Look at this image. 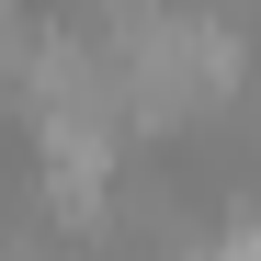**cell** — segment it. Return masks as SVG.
I'll list each match as a JSON object with an SVG mask.
<instances>
[{
    "mask_svg": "<svg viewBox=\"0 0 261 261\" xmlns=\"http://www.w3.org/2000/svg\"><path fill=\"white\" fill-rule=\"evenodd\" d=\"M204 261H261V193L227 216V239H204Z\"/></svg>",
    "mask_w": 261,
    "mask_h": 261,
    "instance_id": "cell-1",
    "label": "cell"
}]
</instances>
